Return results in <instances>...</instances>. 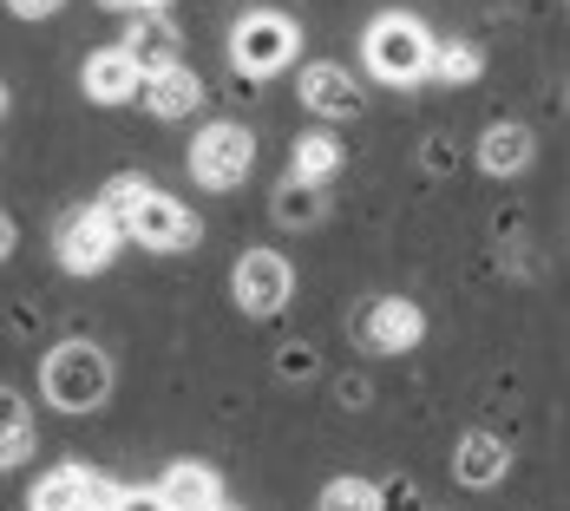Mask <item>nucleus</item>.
I'll list each match as a JSON object with an SVG mask.
<instances>
[{
	"instance_id": "f257e3e1",
	"label": "nucleus",
	"mask_w": 570,
	"mask_h": 511,
	"mask_svg": "<svg viewBox=\"0 0 570 511\" xmlns=\"http://www.w3.org/2000/svg\"><path fill=\"white\" fill-rule=\"evenodd\" d=\"M99 204L125 217V236H131V243H145V249H158V256H177V249H190V243L204 236L197 210L177 204L171 190H158V184L138 177V170H118L112 184L99 190Z\"/></svg>"
},
{
	"instance_id": "f03ea898",
	"label": "nucleus",
	"mask_w": 570,
	"mask_h": 511,
	"mask_svg": "<svg viewBox=\"0 0 570 511\" xmlns=\"http://www.w3.org/2000/svg\"><path fill=\"white\" fill-rule=\"evenodd\" d=\"M361 59H367V72H374L381 86H426V79H433V59H440V40H433V27H426L420 13L387 7V13L367 20Z\"/></svg>"
},
{
	"instance_id": "7ed1b4c3",
	"label": "nucleus",
	"mask_w": 570,
	"mask_h": 511,
	"mask_svg": "<svg viewBox=\"0 0 570 511\" xmlns=\"http://www.w3.org/2000/svg\"><path fill=\"white\" fill-rule=\"evenodd\" d=\"M40 394L53 413H99L112 394V354L99 341H59L53 354L40 361Z\"/></svg>"
},
{
	"instance_id": "20e7f679",
	"label": "nucleus",
	"mask_w": 570,
	"mask_h": 511,
	"mask_svg": "<svg viewBox=\"0 0 570 511\" xmlns=\"http://www.w3.org/2000/svg\"><path fill=\"white\" fill-rule=\"evenodd\" d=\"M125 243H131V236H125V217L106 210L99 197H92V204H72L53 224V256H59L66 276H106Z\"/></svg>"
},
{
	"instance_id": "39448f33",
	"label": "nucleus",
	"mask_w": 570,
	"mask_h": 511,
	"mask_svg": "<svg viewBox=\"0 0 570 511\" xmlns=\"http://www.w3.org/2000/svg\"><path fill=\"white\" fill-rule=\"evenodd\" d=\"M229 72L236 79H276L288 59L302 53V27L276 13V7H249L236 27H229Z\"/></svg>"
},
{
	"instance_id": "423d86ee",
	"label": "nucleus",
	"mask_w": 570,
	"mask_h": 511,
	"mask_svg": "<svg viewBox=\"0 0 570 511\" xmlns=\"http://www.w3.org/2000/svg\"><path fill=\"white\" fill-rule=\"evenodd\" d=\"M184 170L197 177V190H236V184H249V170H256V131L236 125V118L204 125L190 138V151H184Z\"/></svg>"
},
{
	"instance_id": "0eeeda50",
	"label": "nucleus",
	"mask_w": 570,
	"mask_h": 511,
	"mask_svg": "<svg viewBox=\"0 0 570 511\" xmlns=\"http://www.w3.org/2000/svg\"><path fill=\"white\" fill-rule=\"evenodd\" d=\"M288 295H295V269H288V256H276V249H243V256H236V269H229V302H236L249 322L283 315Z\"/></svg>"
},
{
	"instance_id": "6e6552de",
	"label": "nucleus",
	"mask_w": 570,
	"mask_h": 511,
	"mask_svg": "<svg viewBox=\"0 0 570 511\" xmlns=\"http://www.w3.org/2000/svg\"><path fill=\"white\" fill-rule=\"evenodd\" d=\"M354 335H361V347H374V354H413L426 341V308L413 295H374L361 308Z\"/></svg>"
},
{
	"instance_id": "1a4fd4ad",
	"label": "nucleus",
	"mask_w": 570,
	"mask_h": 511,
	"mask_svg": "<svg viewBox=\"0 0 570 511\" xmlns=\"http://www.w3.org/2000/svg\"><path fill=\"white\" fill-rule=\"evenodd\" d=\"M112 505H118V485L99 479L92 465H79V459L53 465V472L33 485V499H27V511H112Z\"/></svg>"
},
{
	"instance_id": "9d476101",
	"label": "nucleus",
	"mask_w": 570,
	"mask_h": 511,
	"mask_svg": "<svg viewBox=\"0 0 570 511\" xmlns=\"http://www.w3.org/2000/svg\"><path fill=\"white\" fill-rule=\"evenodd\" d=\"M295 99H302L315 118H328V125L361 112V86H354V72L335 66V59H308V66L295 72Z\"/></svg>"
},
{
	"instance_id": "9b49d317",
	"label": "nucleus",
	"mask_w": 570,
	"mask_h": 511,
	"mask_svg": "<svg viewBox=\"0 0 570 511\" xmlns=\"http://www.w3.org/2000/svg\"><path fill=\"white\" fill-rule=\"evenodd\" d=\"M145 66L131 59V47L118 40V47H106V53H92L86 66H79V86H86V99L92 106H131L138 92H145Z\"/></svg>"
},
{
	"instance_id": "f8f14e48",
	"label": "nucleus",
	"mask_w": 570,
	"mask_h": 511,
	"mask_svg": "<svg viewBox=\"0 0 570 511\" xmlns=\"http://www.w3.org/2000/svg\"><path fill=\"white\" fill-rule=\"evenodd\" d=\"M505 472H512V446H505L499 433H485V426L459 433V446H453V479L465 485V492H492V485H505Z\"/></svg>"
},
{
	"instance_id": "ddd939ff",
	"label": "nucleus",
	"mask_w": 570,
	"mask_h": 511,
	"mask_svg": "<svg viewBox=\"0 0 570 511\" xmlns=\"http://www.w3.org/2000/svg\"><path fill=\"white\" fill-rule=\"evenodd\" d=\"M472 158H479V170H485V177H524V170H531V158H538V138H531V125L499 118V125H485V131H479Z\"/></svg>"
},
{
	"instance_id": "4468645a",
	"label": "nucleus",
	"mask_w": 570,
	"mask_h": 511,
	"mask_svg": "<svg viewBox=\"0 0 570 511\" xmlns=\"http://www.w3.org/2000/svg\"><path fill=\"white\" fill-rule=\"evenodd\" d=\"M158 492H165V505L171 511H224L229 505L217 465H204V459H171L165 479H158Z\"/></svg>"
},
{
	"instance_id": "2eb2a0df",
	"label": "nucleus",
	"mask_w": 570,
	"mask_h": 511,
	"mask_svg": "<svg viewBox=\"0 0 570 511\" xmlns=\"http://www.w3.org/2000/svg\"><path fill=\"white\" fill-rule=\"evenodd\" d=\"M145 112L151 118H165V125H177V118H190L197 106H204V79L190 72V66H165V72H151L145 79Z\"/></svg>"
},
{
	"instance_id": "dca6fc26",
	"label": "nucleus",
	"mask_w": 570,
	"mask_h": 511,
	"mask_svg": "<svg viewBox=\"0 0 570 511\" xmlns=\"http://www.w3.org/2000/svg\"><path fill=\"white\" fill-rule=\"evenodd\" d=\"M125 47L145 72H165V66H184V33L171 27V13H138L125 27Z\"/></svg>"
},
{
	"instance_id": "f3484780",
	"label": "nucleus",
	"mask_w": 570,
	"mask_h": 511,
	"mask_svg": "<svg viewBox=\"0 0 570 511\" xmlns=\"http://www.w3.org/2000/svg\"><path fill=\"white\" fill-rule=\"evenodd\" d=\"M33 406H27V394L20 387H0V472L7 465H27L33 459Z\"/></svg>"
},
{
	"instance_id": "a211bd4d",
	"label": "nucleus",
	"mask_w": 570,
	"mask_h": 511,
	"mask_svg": "<svg viewBox=\"0 0 570 511\" xmlns=\"http://www.w3.org/2000/svg\"><path fill=\"white\" fill-rule=\"evenodd\" d=\"M295 158H288V177H302V184H328V177H342L347 151L335 131H302L295 145H288Z\"/></svg>"
},
{
	"instance_id": "6ab92c4d",
	"label": "nucleus",
	"mask_w": 570,
	"mask_h": 511,
	"mask_svg": "<svg viewBox=\"0 0 570 511\" xmlns=\"http://www.w3.org/2000/svg\"><path fill=\"white\" fill-rule=\"evenodd\" d=\"M315 511H387V492H381L374 479H361V472H342V479L322 485Z\"/></svg>"
},
{
	"instance_id": "aec40b11",
	"label": "nucleus",
	"mask_w": 570,
	"mask_h": 511,
	"mask_svg": "<svg viewBox=\"0 0 570 511\" xmlns=\"http://www.w3.org/2000/svg\"><path fill=\"white\" fill-rule=\"evenodd\" d=\"M328 217V204H322V184H302V177H283V190H276V224L283 229H308Z\"/></svg>"
},
{
	"instance_id": "412c9836",
	"label": "nucleus",
	"mask_w": 570,
	"mask_h": 511,
	"mask_svg": "<svg viewBox=\"0 0 570 511\" xmlns=\"http://www.w3.org/2000/svg\"><path fill=\"white\" fill-rule=\"evenodd\" d=\"M485 72V53L472 40H440V59H433V79L440 86H472Z\"/></svg>"
},
{
	"instance_id": "4be33fe9",
	"label": "nucleus",
	"mask_w": 570,
	"mask_h": 511,
	"mask_svg": "<svg viewBox=\"0 0 570 511\" xmlns=\"http://www.w3.org/2000/svg\"><path fill=\"white\" fill-rule=\"evenodd\" d=\"M112 511H171L158 485H118V505Z\"/></svg>"
},
{
	"instance_id": "5701e85b",
	"label": "nucleus",
	"mask_w": 570,
	"mask_h": 511,
	"mask_svg": "<svg viewBox=\"0 0 570 511\" xmlns=\"http://www.w3.org/2000/svg\"><path fill=\"white\" fill-rule=\"evenodd\" d=\"M59 7H66V0H7V13H13V20H53Z\"/></svg>"
},
{
	"instance_id": "b1692460",
	"label": "nucleus",
	"mask_w": 570,
	"mask_h": 511,
	"mask_svg": "<svg viewBox=\"0 0 570 511\" xmlns=\"http://www.w3.org/2000/svg\"><path fill=\"white\" fill-rule=\"evenodd\" d=\"M308 367H315L308 347H283V374H308Z\"/></svg>"
},
{
	"instance_id": "393cba45",
	"label": "nucleus",
	"mask_w": 570,
	"mask_h": 511,
	"mask_svg": "<svg viewBox=\"0 0 570 511\" xmlns=\"http://www.w3.org/2000/svg\"><path fill=\"white\" fill-rule=\"evenodd\" d=\"M13 243H20V224H13V217H7V210H0V263H7V256H13Z\"/></svg>"
},
{
	"instance_id": "a878e982",
	"label": "nucleus",
	"mask_w": 570,
	"mask_h": 511,
	"mask_svg": "<svg viewBox=\"0 0 570 511\" xmlns=\"http://www.w3.org/2000/svg\"><path fill=\"white\" fill-rule=\"evenodd\" d=\"M165 7H171V0H138L131 13H165Z\"/></svg>"
},
{
	"instance_id": "bb28decb",
	"label": "nucleus",
	"mask_w": 570,
	"mask_h": 511,
	"mask_svg": "<svg viewBox=\"0 0 570 511\" xmlns=\"http://www.w3.org/2000/svg\"><path fill=\"white\" fill-rule=\"evenodd\" d=\"M99 7H118V13H131V7H138V0H99Z\"/></svg>"
},
{
	"instance_id": "cd10ccee",
	"label": "nucleus",
	"mask_w": 570,
	"mask_h": 511,
	"mask_svg": "<svg viewBox=\"0 0 570 511\" xmlns=\"http://www.w3.org/2000/svg\"><path fill=\"white\" fill-rule=\"evenodd\" d=\"M13 112V99H7V79H0V118Z\"/></svg>"
},
{
	"instance_id": "c85d7f7f",
	"label": "nucleus",
	"mask_w": 570,
	"mask_h": 511,
	"mask_svg": "<svg viewBox=\"0 0 570 511\" xmlns=\"http://www.w3.org/2000/svg\"><path fill=\"white\" fill-rule=\"evenodd\" d=\"M564 106H570V92H564Z\"/></svg>"
},
{
	"instance_id": "c756f323",
	"label": "nucleus",
	"mask_w": 570,
	"mask_h": 511,
	"mask_svg": "<svg viewBox=\"0 0 570 511\" xmlns=\"http://www.w3.org/2000/svg\"><path fill=\"white\" fill-rule=\"evenodd\" d=\"M224 511H236V505H224Z\"/></svg>"
}]
</instances>
